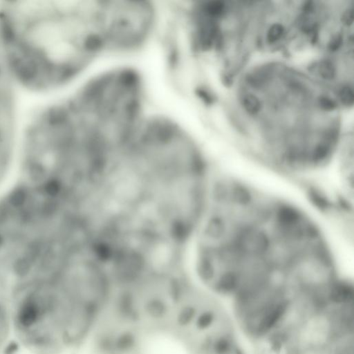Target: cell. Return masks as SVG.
Returning <instances> with one entry per match:
<instances>
[{"mask_svg": "<svg viewBox=\"0 0 354 354\" xmlns=\"http://www.w3.org/2000/svg\"><path fill=\"white\" fill-rule=\"evenodd\" d=\"M28 185L0 203V281L10 285L40 274L55 257L57 203Z\"/></svg>", "mask_w": 354, "mask_h": 354, "instance_id": "cell-2", "label": "cell"}, {"mask_svg": "<svg viewBox=\"0 0 354 354\" xmlns=\"http://www.w3.org/2000/svg\"><path fill=\"white\" fill-rule=\"evenodd\" d=\"M12 79L0 42V159L12 149L14 128Z\"/></svg>", "mask_w": 354, "mask_h": 354, "instance_id": "cell-3", "label": "cell"}, {"mask_svg": "<svg viewBox=\"0 0 354 354\" xmlns=\"http://www.w3.org/2000/svg\"><path fill=\"white\" fill-rule=\"evenodd\" d=\"M0 39L13 79L36 91L65 84L104 48L93 6L81 1H0Z\"/></svg>", "mask_w": 354, "mask_h": 354, "instance_id": "cell-1", "label": "cell"}]
</instances>
